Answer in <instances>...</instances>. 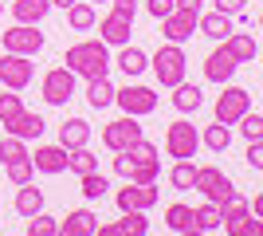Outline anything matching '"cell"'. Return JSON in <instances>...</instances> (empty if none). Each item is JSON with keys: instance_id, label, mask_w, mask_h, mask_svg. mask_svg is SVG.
I'll return each mask as SVG.
<instances>
[{"instance_id": "cell-43", "label": "cell", "mask_w": 263, "mask_h": 236, "mask_svg": "<svg viewBox=\"0 0 263 236\" xmlns=\"http://www.w3.org/2000/svg\"><path fill=\"white\" fill-rule=\"evenodd\" d=\"M243 4H248V0H216V12H224V16L236 20V16H243Z\"/></svg>"}, {"instance_id": "cell-26", "label": "cell", "mask_w": 263, "mask_h": 236, "mask_svg": "<svg viewBox=\"0 0 263 236\" xmlns=\"http://www.w3.org/2000/svg\"><path fill=\"white\" fill-rule=\"evenodd\" d=\"M197 32L220 44V40H228V35H232V16H224V12H209V16H200V20H197Z\"/></svg>"}, {"instance_id": "cell-30", "label": "cell", "mask_w": 263, "mask_h": 236, "mask_svg": "<svg viewBox=\"0 0 263 236\" xmlns=\"http://www.w3.org/2000/svg\"><path fill=\"white\" fill-rule=\"evenodd\" d=\"M106 189H110V181L102 177L99 169H90V173H79V193H83L87 201H102V197H106Z\"/></svg>"}, {"instance_id": "cell-23", "label": "cell", "mask_w": 263, "mask_h": 236, "mask_svg": "<svg viewBox=\"0 0 263 236\" xmlns=\"http://www.w3.org/2000/svg\"><path fill=\"white\" fill-rule=\"evenodd\" d=\"M95 24H99V12H95L90 0H75V4L67 8V28H71V32H90Z\"/></svg>"}, {"instance_id": "cell-18", "label": "cell", "mask_w": 263, "mask_h": 236, "mask_svg": "<svg viewBox=\"0 0 263 236\" xmlns=\"http://www.w3.org/2000/svg\"><path fill=\"white\" fill-rule=\"evenodd\" d=\"M99 232V216L90 209H75L67 213V221H59V236H95Z\"/></svg>"}, {"instance_id": "cell-5", "label": "cell", "mask_w": 263, "mask_h": 236, "mask_svg": "<svg viewBox=\"0 0 263 236\" xmlns=\"http://www.w3.org/2000/svg\"><path fill=\"white\" fill-rule=\"evenodd\" d=\"M75 79L79 75L71 67H51L44 75V87H40L44 90V102L47 106H67V102L75 99Z\"/></svg>"}, {"instance_id": "cell-37", "label": "cell", "mask_w": 263, "mask_h": 236, "mask_svg": "<svg viewBox=\"0 0 263 236\" xmlns=\"http://www.w3.org/2000/svg\"><path fill=\"white\" fill-rule=\"evenodd\" d=\"M67 169H71V173H90V169H99V157L90 154L87 146L67 150Z\"/></svg>"}, {"instance_id": "cell-32", "label": "cell", "mask_w": 263, "mask_h": 236, "mask_svg": "<svg viewBox=\"0 0 263 236\" xmlns=\"http://www.w3.org/2000/svg\"><path fill=\"white\" fill-rule=\"evenodd\" d=\"M193 181H197V166H193V157H177L173 169H169V185H173V189H193Z\"/></svg>"}, {"instance_id": "cell-8", "label": "cell", "mask_w": 263, "mask_h": 236, "mask_svg": "<svg viewBox=\"0 0 263 236\" xmlns=\"http://www.w3.org/2000/svg\"><path fill=\"white\" fill-rule=\"evenodd\" d=\"M32 79H35L32 56H16V51H4V56H0V83L8 90H24Z\"/></svg>"}, {"instance_id": "cell-4", "label": "cell", "mask_w": 263, "mask_h": 236, "mask_svg": "<svg viewBox=\"0 0 263 236\" xmlns=\"http://www.w3.org/2000/svg\"><path fill=\"white\" fill-rule=\"evenodd\" d=\"M138 138H145L142 122H138L134 114H122V118L106 122V130H102V146H106L110 154H118V150H130Z\"/></svg>"}, {"instance_id": "cell-40", "label": "cell", "mask_w": 263, "mask_h": 236, "mask_svg": "<svg viewBox=\"0 0 263 236\" xmlns=\"http://www.w3.org/2000/svg\"><path fill=\"white\" fill-rule=\"evenodd\" d=\"M4 169H8V181H12V185H24V181H32V173H35L32 157H24V161H12V166H4Z\"/></svg>"}, {"instance_id": "cell-14", "label": "cell", "mask_w": 263, "mask_h": 236, "mask_svg": "<svg viewBox=\"0 0 263 236\" xmlns=\"http://www.w3.org/2000/svg\"><path fill=\"white\" fill-rule=\"evenodd\" d=\"M157 197L161 193L154 189V185H134V181H126V189H118V213H130V209H142V213H149L157 205Z\"/></svg>"}, {"instance_id": "cell-45", "label": "cell", "mask_w": 263, "mask_h": 236, "mask_svg": "<svg viewBox=\"0 0 263 236\" xmlns=\"http://www.w3.org/2000/svg\"><path fill=\"white\" fill-rule=\"evenodd\" d=\"M248 209H252V213H255V216H259V221H263V193H259V197H255L252 205H248Z\"/></svg>"}, {"instance_id": "cell-25", "label": "cell", "mask_w": 263, "mask_h": 236, "mask_svg": "<svg viewBox=\"0 0 263 236\" xmlns=\"http://www.w3.org/2000/svg\"><path fill=\"white\" fill-rule=\"evenodd\" d=\"M200 102H204V95H200L197 83H185V79H181V83L173 87V106H177L181 114H197Z\"/></svg>"}, {"instance_id": "cell-3", "label": "cell", "mask_w": 263, "mask_h": 236, "mask_svg": "<svg viewBox=\"0 0 263 236\" xmlns=\"http://www.w3.org/2000/svg\"><path fill=\"white\" fill-rule=\"evenodd\" d=\"M193 189L204 197V201H228L232 193H236V185H232V177L224 173L220 166H197V181H193Z\"/></svg>"}, {"instance_id": "cell-49", "label": "cell", "mask_w": 263, "mask_h": 236, "mask_svg": "<svg viewBox=\"0 0 263 236\" xmlns=\"http://www.w3.org/2000/svg\"><path fill=\"white\" fill-rule=\"evenodd\" d=\"M0 12H4V0H0Z\"/></svg>"}, {"instance_id": "cell-9", "label": "cell", "mask_w": 263, "mask_h": 236, "mask_svg": "<svg viewBox=\"0 0 263 236\" xmlns=\"http://www.w3.org/2000/svg\"><path fill=\"white\" fill-rule=\"evenodd\" d=\"M130 32H134V12H126V8H110L99 20V40L106 47L130 44Z\"/></svg>"}, {"instance_id": "cell-46", "label": "cell", "mask_w": 263, "mask_h": 236, "mask_svg": "<svg viewBox=\"0 0 263 236\" xmlns=\"http://www.w3.org/2000/svg\"><path fill=\"white\" fill-rule=\"evenodd\" d=\"M177 8H189V12H200V0H177Z\"/></svg>"}, {"instance_id": "cell-39", "label": "cell", "mask_w": 263, "mask_h": 236, "mask_svg": "<svg viewBox=\"0 0 263 236\" xmlns=\"http://www.w3.org/2000/svg\"><path fill=\"white\" fill-rule=\"evenodd\" d=\"M236 126H240V134L248 138V142H259L263 138V114H255V111H248Z\"/></svg>"}, {"instance_id": "cell-13", "label": "cell", "mask_w": 263, "mask_h": 236, "mask_svg": "<svg viewBox=\"0 0 263 236\" xmlns=\"http://www.w3.org/2000/svg\"><path fill=\"white\" fill-rule=\"evenodd\" d=\"M240 71V63H236V56H232L224 44H216L209 51V59H204V79L209 83H216V87H224V83H232V75Z\"/></svg>"}, {"instance_id": "cell-47", "label": "cell", "mask_w": 263, "mask_h": 236, "mask_svg": "<svg viewBox=\"0 0 263 236\" xmlns=\"http://www.w3.org/2000/svg\"><path fill=\"white\" fill-rule=\"evenodd\" d=\"M71 4H75V0H51V8H63V12L71 8Z\"/></svg>"}, {"instance_id": "cell-31", "label": "cell", "mask_w": 263, "mask_h": 236, "mask_svg": "<svg viewBox=\"0 0 263 236\" xmlns=\"http://www.w3.org/2000/svg\"><path fill=\"white\" fill-rule=\"evenodd\" d=\"M224 232L228 236H263V221L255 213H243V216H236V221H224Z\"/></svg>"}, {"instance_id": "cell-7", "label": "cell", "mask_w": 263, "mask_h": 236, "mask_svg": "<svg viewBox=\"0 0 263 236\" xmlns=\"http://www.w3.org/2000/svg\"><path fill=\"white\" fill-rule=\"evenodd\" d=\"M200 150V134H197V126L193 122H185V118H177L169 130H165V154L173 157H193Z\"/></svg>"}, {"instance_id": "cell-35", "label": "cell", "mask_w": 263, "mask_h": 236, "mask_svg": "<svg viewBox=\"0 0 263 236\" xmlns=\"http://www.w3.org/2000/svg\"><path fill=\"white\" fill-rule=\"evenodd\" d=\"M28 157V142L16 134H4L0 138V166H12V161H24Z\"/></svg>"}, {"instance_id": "cell-10", "label": "cell", "mask_w": 263, "mask_h": 236, "mask_svg": "<svg viewBox=\"0 0 263 236\" xmlns=\"http://www.w3.org/2000/svg\"><path fill=\"white\" fill-rule=\"evenodd\" d=\"M248 111H252V90H243V87H228V83H224V95L216 99V122L236 126Z\"/></svg>"}, {"instance_id": "cell-2", "label": "cell", "mask_w": 263, "mask_h": 236, "mask_svg": "<svg viewBox=\"0 0 263 236\" xmlns=\"http://www.w3.org/2000/svg\"><path fill=\"white\" fill-rule=\"evenodd\" d=\"M149 67H154V75H157V83H161V87H177V83L185 79V67H189L185 47H181V44L157 47V56L149 59Z\"/></svg>"}, {"instance_id": "cell-20", "label": "cell", "mask_w": 263, "mask_h": 236, "mask_svg": "<svg viewBox=\"0 0 263 236\" xmlns=\"http://www.w3.org/2000/svg\"><path fill=\"white\" fill-rule=\"evenodd\" d=\"M40 209H44V189H35V181L16 185V213L28 221V216H35Z\"/></svg>"}, {"instance_id": "cell-1", "label": "cell", "mask_w": 263, "mask_h": 236, "mask_svg": "<svg viewBox=\"0 0 263 236\" xmlns=\"http://www.w3.org/2000/svg\"><path fill=\"white\" fill-rule=\"evenodd\" d=\"M67 67L75 71L79 79H102L110 75V47L102 44V40H79V44L67 47V59H63Z\"/></svg>"}, {"instance_id": "cell-48", "label": "cell", "mask_w": 263, "mask_h": 236, "mask_svg": "<svg viewBox=\"0 0 263 236\" xmlns=\"http://www.w3.org/2000/svg\"><path fill=\"white\" fill-rule=\"evenodd\" d=\"M259 28H263V12H259Z\"/></svg>"}, {"instance_id": "cell-33", "label": "cell", "mask_w": 263, "mask_h": 236, "mask_svg": "<svg viewBox=\"0 0 263 236\" xmlns=\"http://www.w3.org/2000/svg\"><path fill=\"white\" fill-rule=\"evenodd\" d=\"M157 173H161V157H149V161H134V169H130L126 181H134V185H157Z\"/></svg>"}, {"instance_id": "cell-16", "label": "cell", "mask_w": 263, "mask_h": 236, "mask_svg": "<svg viewBox=\"0 0 263 236\" xmlns=\"http://www.w3.org/2000/svg\"><path fill=\"white\" fill-rule=\"evenodd\" d=\"M32 166L40 169V173H47V177H55V173H67V146H35Z\"/></svg>"}, {"instance_id": "cell-27", "label": "cell", "mask_w": 263, "mask_h": 236, "mask_svg": "<svg viewBox=\"0 0 263 236\" xmlns=\"http://www.w3.org/2000/svg\"><path fill=\"white\" fill-rule=\"evenodd\" d=\"M220 44L236 56V63H252L255 59V35L252 32H232L228 40H220Z\"/></svg>"}, {"instance_id": "cell-28", "label": "cell", "mask_w": 263, "mask_h": 236, "mask_svg": "<svg viewBox=\"0 0 263 236\" xmlns=\"http://www.w3.org/2000/svg\"><path fill=\"white\" fill-rule=\"evenodd\" d=\"M87 102L95 106V111L114 106V83H110L106 75H102V79H87Z\"/></svg>"}, {"instance_id": "cell-6", "label": "cell", "mask_w": 263, "mask_h": 236, "mask_svg": "<svg viewBox=\"0 0 263 236\" xmlns=\"http://www.w3.org/2000/svg\"><path fill=\"white\" fill-rule=\"evenodd\" d=\"M114 102L122 106V114L145 118V114H154V111H157V90H154V87H142V83H134V87L114 90Z\"/></svg>"}, {"instance_id": "cell-21", "label": "cell", "mask_w": 263, "mask_h": 236, "mask_svg": "<svg viewBox=\"0 0 263 236\" xmlns=\"http://www.w3.org/2000/svg\"><path fill=\"white\" fill-rule=\"evenodd\" d=\"M87 142H90V122L87 118H67V122L59 126V146L79 150V146H87Z\"/></svg>"}, {"instance_id": "cell-11", "label": "cell", "mask_w": 263, "mask_h": 236, "mask_svg": "<svg viewBox=\"0 0 263 236\" xmlns=\"http://www.w3.org/2000/svg\"><path fill=\"white\" fill-rule=\"evenodd\" d=\"M4 51L35 56V51H44V32H35V24H12L4 32Z\"/></svg>"}, {"instance_id": "cell-12", "label": "cell", "mask_w": 263, "mask_h": 236, "mask_svg": "<svg viewBox=\"0 0 263 236\" xmlns=\"http://www.w3.org/2000/svg\"><path fill=\"white\" fill-rule=\"evenodd\" d=\"M197 20H200V12L173 8V12H169V16L161 20V35H165V44H185V40H193V32H197Z\"/></svg>"}, {"instance_id": "cell-24", "label": "cell", "mask_w": 263, "mask_h": 236, "mask_svg": "<svg viewBox=\"0 0 263 236\" xmlns=\"http://www.w3.org/2000/svg\"><path fill=\"white\" fill-rule=\"evenodd\" d=\"M165 225H169V232L200 236L197 225H193V205H169V209H165Z\"/></svg>"}, {"instance_id": "cell-15", "label": "cell", "mask_w": 263, "mask_h": 236, "mask_svg": "<svg viewBox=\"0 0 263 236\" xmlns=\"http://www.w3.org/2000/svg\"><path fill=\"white\" fill-rule=\"evenodd\" d=\"M149 232V221H145L142 209H130V213H122V221L114 225H99L95 236H145Z\"/></svg>"}, {"instance_id": "cell-42", "label": "cell", "mask_w": 263, "mask_h": 236, "mask_svg": "<svg viewBox=\"0 0 263 236\" xmlns=\"http://www.w3.org/2000/svg\"><path fill=\"white\" fill-rule=\"evenodd\" d=\"M243 161H248L255 173H263V138H259V142H248V154H243Z\"/></svg>"}, {"instance_id": "cell-29", "label": "cell", "mask_w": 263, "mask_h": 236, "mask_svg": "<svg viewBox=\"0 0 263 236\" xmlns=\"http://www.w3.org/2000/svg\"><path fill=\"white\" fill-rule=\"evenodd\" d=\"M193 225H197V232L204 236V232H220V205L216 201H204V205H197L193 209Z\"/></svg>"}, {"instance_id": "cell-44", "label": "cell", "mask_w": 263, "mask_h": 236, "mask_svg": "<svg viewBox=\"0 0 263 236\" xmlns=\"http://www.w3.org/2000/svg\"><path fill=\"white\" fill-rule=\"evenodd\" d=\"M114 8H126V12H138V0H110Z\"/></svg>"}, {"instance_id": "cell-17", "label": "cell", "mask_w": 263, "mask_h": 236, "mask_svg": "<svg viewBox=\"0 0 263 236\" xmlns=\"http://www.w3.org/2000/svg\"><path fill=\"white\" fill-rule=\"evenodd\" d=\"M44 130H47V122H44V114H35V111H20L8 126H4V134H16V138H24V142L40 138Z\"/></svg>"}, {"instance_id": "cell-19", "label": "cell", "mask_w": 263, "mask_h": 236, "mask_svg": "<svg viewBox=\"0 0 263 236\" xmlns=\"http://www.w3.org/2000/svg\"><path fill=\"white\" fill-rule=\"evenodd\" d=\"M16 24H44L51 12V0H8Z\"/></svg>"}, {"instance_id": "cell-41", "label": "cell", "mask_w": 263, "mask_h": 236, "mask_svg": "<svg viewBox=\"0 0 263 236\" xmlns=\"http://www.w3.org/2000/svg\"><path fill=\"white\" fill-rule=\"evenodd\" d=\"M173 8H177V0H145V12H149L154 20H165Z\"/></svg>"}, {"instance_id": "cell-36", "label": "cell", "mask_w": 263, "mask_h": 236, "mask_svg": "<svg viewBox=\"0 0 263 236\" xmlns=\"http://www.w3.org/2000/svg\"><path fill=\"white\" fill-rule=\"evenodd\" d=\"M24 232H28V236H59V221H55V216H47L44 209H40L35 216H28Z\"/></svg>"}, {"instance_id": "cell-34", "label": "cell", "mask_w": 263, "mask_h": 236, "mask_svg": "<svg viewBox=\"0 0 263 236\" xmlns=\"http://www.w3.org/2000/svg\"><path fill=\"white\" fill-rule=\"evenodd\" d=\"M200 142L212 150V154H224V150L232 146V126H224V122H212L204 134H200Z\"/></svg>"}, {"instance_id": "cell-38", "label": "cell", "mask_w": 263, "mask_h": 236, "mask_svg": "<svg viewBox=\"0 0 263 236\" xmlns=\"http://www.w3.org/2000/svg\"><path fill=\"white\" fill-rule=\"evenodd\" d=\"M20 111H24V102H20V90H8V95L0 90V122L8 126V122H12V118H16Z\"/></svg>"}, {"instance_id": "cell-22", "label": "cell", "mask_w": 263, "mask_h": 236, "mask_svg": "<svg viewBox=\"0 0 263 236\" xmlns=\"http://www.w3.org/2000/svg\"><path fill=\"white\" fill-rule=\"evenodd\" d=\"M122 71H126V79H138L145 67H149V56H145L142 47H134V44H122L118 47V59H114Z\"/></svg>"}]
</instances>
